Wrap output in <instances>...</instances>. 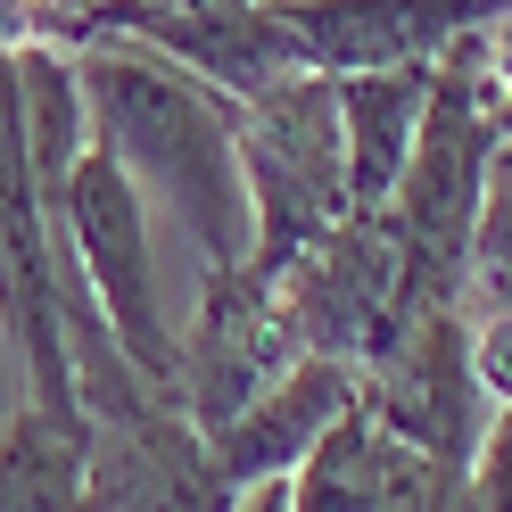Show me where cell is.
I'll return each mask as SVG.
<instances>
[{
  "label": "cell",
  "mask_w": 512,
  "mask_h": 512,
  "mask_svg": "<svg viewBox=\"0 0 512 512\" xmlns=\"http://www.w3.org/2000/svg\"><path fill=\"white\" fill-rule=\"evenodd\" d=\"M75 83H83L91 141L141 182V199L182 223L190 248L207 256V273H240L248 265L240 100L124 34L83 42Z\"/></svg>",
  "instance_id": "6da1fadb"
},
{
  "label": "cell",
  "mask_w": 512,
  "mask_h": 512,
  "mask_svg": "<svg viewBox=\"0 0 512 512\" xmlns=\"http://www.w3.org/2000/svg\"><path fill=\"white\" fill-rule=\"evenodd\" d=\"M504 133H512V116L488 91V34H471V42H455L438 58L430 108H422V141H413V157H405L397 199L380 207L389 232H397V248H405V323L430 314V306H463L471 232H479V207H488V174H496Z\"/></svg>",
  "instance_id": "7a4b0ae2"
},
{
  "label": "cell",
  "mask_w": 512,
  "mask_h": 512,
  "mask_svg": "<svg viewBox=\"0 0 512 512\" xmlns=\"http://www.w3.org/2000/svg\"><path fill=\"white\" fill-rule=\"evenodd\" d=\"M240 182H248V265L240 273L273 290L314 240L356 215L331 75H290L240 100Z\"/></svg>",
  "instance_id": "3957f363"
},
{
  "label": "cell",
  "mask_w": 512,
  "mask_h": 512,
  "mask_svg": "<svg viewBox=\"0 0 512 512\" xmlns=\"http://www.w3.org/2000/svg\"><path fill=\"white\" fill-rule=\"evenodd\" d=\"M58 223H67V248H75V265H83V290H91V306H100V323L116 331V347L133 356L141 380H157V389L174 397V380H182V331L166 323V306H157L149 199H141V182L124 174L100 141L83 149V166L67 182V215H58Z\"/></svg>",
  "instance_id": "277c9868"
},
{
  "label": "cell",
  "mask_w": 512,
  "mask_h": 512,
  "mask_svg": "<svg viewBox=\"0 0 512 512\" xmlns=\"http://www.w3.org/2000/svg\"><path fill=\"white\" fill-rule=\"evenodd\" d=\"M273 298L306 356H347L372 372L405 323V248L389 232V215H347L339 232H323L273 281Z\"/></svg>",
  "instance_id": "5b68a950"
},
{
  "label": "cell",
  "mask_w": 512,
  "mask_h": 512,
  "mask_svg": "<svg viewBox=\"0 0 512 512\" xmlns=\"http://www.w3.org/2000/svg\"><path fill=\"white\" fill-rule=\"evenodd\" d=\"M364 405H372V422L389 430L397 446L471 471L479 438H488V422H496V405H488V389H479V372H471L463 306L413 314V323L380 347V364L364 372Z\"/></svg>",
  "instance_id": "8992f818"
},
{
  "label": "cell",
  "mask_w": 512,
  "mask_h": 512,
  "mask_svg": "<svg viewBox=\"0 0 512 512\" xmlns=\"http://www.w3.org/2000/svg\"><path fill=\"white\" fill-rule=\"evenodd\" d=\"M75 34L83 42L124 34V42L190 67L199 83L232 91V100H256V91L306 75L290 25H281L265 0H166V9H157V0H100V17H83Z\"/></svg>",
  "instance_id": "52a82bcc"
},
{
  "label": "cell",
  "mask_w": 512,
  "mask_h": 512,
  "mask_svg": "<svg viewBox=\"0 0 512 512\" xmlns=\"http://www.w3.org/2000/svg\"><path fill=\"white\" fill-rule=\"evenodd\" d=\"M298 356H306V347H298L290 314H281V298L265 290V281H248V273H207V298H199L190 339H182V380H174V397H182L190 422L215 438V430H232Z\"/></svg>",
  "instance_id": "ba28073f"
},
{
  "label": "cell",
  "mask_w": 512,
  "mask_h": 512,
  "mask_svg": "<svg viewBox=\"0 0 512 512\" xmlns=\"http://www.w3.org/2000/svg\"><path fill=\"white\" fill-rule=\"evenodd\" d=\"M290 25L306 75H380L438 67L455 42L512 17V0H265Z\"/></svg>",
  "instance_id": "9c48e42d"
},
{
  "label": "cell",
  "mask_w": 512,
  "mask_h": 512,
  "mask_svg": "<svg viewBox=\"0 0 512 512\" xmlns=\"http://www.w3.org/2000/svg\"><path fill=\"white\" fill-rule=\"evenodd\" d=\"M91 512H240V488L182 405H141L91 422Z\"/></svg>",
  "instance_id": "30bf717a"
},
{
  "label": "cell",
  "mask_w": 512,
  "mask_h": 512,
  "mask_svg": "<svg viewBox=\"0 0 512 512\" xmlns=\"http://www.w3.org/2000/svg\"><path fill=\"white\" fill-rule=\"evenodd\" d=\"M356 397H364V364H347V356H298L232 430H215L207 446H215L223 479L248 496V488H265V479H290L306 463V446L323 438Z\"/></svg>",
  "instance_id": "8fae6325"
},
{
  "label": "cell",
  "mask_w": 512,
  "mask_h": 512,
  "mask_svg": "<svg viewBox=\"0 0 512 512\" xmlns=\"http://www.w3.org/2000/svg\"><path fill=\"white\" fill-rule=\"evenodd\" d=\"M438 67H380V75H331L339 83V133H347V199L356 215H380L405 182V157L422 141Z\"/></svg>",
  "instance_id": "7c38bea8"
},
{
  "label": "cell",
  "mask_w": 512,
  "mask_h": 512,
  "mask_svg": "<svg viewBox=\"0 0 512 512\" xmlns=\"http://www.w3.org/2000/svg\"><path fill=\"white\" fill-rule=\"evenodd\" d=\"M389 479H397V438L356 397L306 446V463L281 479V496H290V512H389Z\"/></svg>",
  "instance_id": "4fadbf2b"
},
{
  "label": "cell",
  "mask_w": 512,
  "mask_h": 512,
  "mask_svg": "<svg viewBox=\"0 0 512 512\" xmlns=\"http://www.w3.org/2000/svg\"><path fill=\"white\" fill-rule=\"evenodd\" d=\"M0 512H91V438L17 405L0 430Z\"/></svg>",
  "instance_id": "5bb4252c"
},
{
  "label": "cell",
  "mask_w": 512,
  "mask_h": 512,
  "mask_svg": "<svg viewBox=\"0 0 512 512\" xmlns=\"http://www.w3.org/2000/svg\"><path fill=\"white\" fill-rule=\"evenodd\" d=\"M471 281L496 314H512V133L496 149V174H488V207H479V232H471Z\"/></svg>",
  "instance_id": "9a60e30c"
},
{
  "label": "cell",
  "mask_w": 512,
  "mask_h": 512,
  "mask_svg": "<svg viewBox=\"0 0 512 512\" xmlns=\"http://www.w3.org/2000/svg\"><path fill=\"white\" fill-rule=\"evenodd\" d=\"M471 504L479 512H512V405H496L488 438L471 455Z\"/></svg>",
  "instance_id": "2e32d148"
},
{
  "label": "cell",
  "mask_w": 512,
  "mask_h": 512,
  "mask_svg": "<svg viewBox=\"0 0 512 512\" xmlns=\"http://www.w3.org/2000/svg\"><path fill=\"white\" fill-rule=\"evenodd\" d=\"M471 372L488 405H512V314H488V323H471Z\"/></svg>",
  "instance_id": "e0dca14e"
},
{
  "label": "cell",
  "mask_w": 512,
  "mask_h": 512,
  "mask_svg": "<svg viewBox=\"0 0 512 512\" xmlns=\"http://www.w3.org/2000/svg\"><path fill=\"white\" fill-rule=\"evenodd\" d=\"M240 512H290V496H281V479H265V488H248Z\"/></svg>",
  "instance_id": "ac0fdd59"
}]
</instances>
